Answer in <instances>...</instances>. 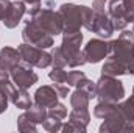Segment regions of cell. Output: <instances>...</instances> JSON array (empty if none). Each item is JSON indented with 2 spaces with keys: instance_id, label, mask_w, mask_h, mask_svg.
I'll use <instances>...</instances> for the list:
<instances>
[{
  "instance_id": "d590c367",
  "label": "cell",
  "mask_w": 134,
  "mask_h": 133,
  "mask_svg": "<svg viewBox=\"0 0 134 133\" xmlns=\"http://www.w3.org/2000/svg\"><path fill=\"white\" fill-rule=\"evenodd\" d=\"M11 77V74L6 70V69H3V67L0 66V81H3V80H8Z\"/></svg>"
},
{
  "instance_id": "6da1fadb",
  "label": "cell",
  "mask_w": 134,
  "mask_h": 133,
  "mask_svg": "<svg viewBox=\"0 0 134 133\" xmlns=\"http://www.w3.org/2000/svg\"><path fill=\"white\" fill-rule=\"evenodd\" d=\"M101 133H134V108L128 100L115 103L114 110L103 119Z\"/></svg>"
},
{
  "instance_id": "484cf974",
  "label": "cell",
  "mask_w": 134,
  "mask_h": 133,
  "mask_svg": "<svg viewBox=\"0 0 134 133\" xmlns=\"http://www.w3.org/2000/svg\"><path fill=\"white\" fill-rule=\"evenodd\" d=\"M52 64L53 66H58V67H66L67 66V58L64 55V52L61 50V47H55L52 52Z\"/></svg>"
},
{
  "instance_id": "9a60e30c",
  "label": "cell",
  "mask_w": 134,
  "mask_h": 133,
  "mask_svg": "<svg viewBox=\"0 0 134 133\" xmlns=\"http://www.w3.org/2000/svg\"><path fill=\"white\" fill-rule=\"evenodd\" d=\"M58 99H59V96L56 94L55 88L48 86V85H44V86L37 88L36 93H34V103H37L44 108H50V106L56 105Z\"/></svg>"
},
{
  "instance_id": "7c38bea8",
  "label": "cell",
  "mask_w": 134,
  "mask_h": 133,
  "mask_svg": "<svg viewBox=\"0 0 134 133\" xmlns=\"http://www.w3.org/2000/svg\"><path fill=\"white\" fill-rule=\"evenodd\" d=\"M91 32L97 33L100 38H111L112 33L115 32L114 27H112V22H111V17L108 13L104 14H98V13H94V17H92V25H91Z\"/></svg>"
},
{
  "instance_id": "9c48e42d",
  "label": "cell",
  "mask_w": 134,
  "mask_h": 133,
  "mask_svg": "<svg viewBox=\"0 0 134 133\" xmlns=\"http://www.w3.org/2000/svg\"><path fill=\"white\" fill-rule=\"evenodd\" d=\"M37 74L33 70V66L20 61L17 66L11 70V80L17 88L28 89L31 88L34 83H37Z\"/></svg>"
},
{
  "instance_id": "4316f807",
  "label": "cell",
  "mask_w": 134,
  "mask_h": 133,
  "mask_svg": "<svg viewBox=\"0 0 134 133\" xmlns=\"http://www.w3.org/2000/svg\"><path fill=\"white\" fill-rule=\"evenodd\" d=\"M47 113H48V116H52V117H58V119L63 121L64 117H67V106L58 102L56 105L47 108Z\"/></svg>"
},
{
  "instance_id": "f35d334b",
  "label": "cell",
  "mask_w": 134,
  "mask_h": 133,
  "mask_svg": "<svg viewBox=\"0 0 134 133\" xmlns=\"http://www.w3.org/2000/svg\"><path fill=\"white\" fill-rule=\"evenodd\" d=\"M133 32H134V25H133Z\"/></svg>"
},
{
  "instance_id": "e575fe53",
  "label": "cell",
  "mask_w": 134,
  "mask_h": 133,
  "mask_svg": "<svg viewBox=\"0 0 134 133\" xmlns=\"http://www.w3.org/2000/svg\"><path fill=\"white\" fill-rule=\"evenodd\" d=\"M8 103H9V99H8V97H5L3 94H0V114L6 111V108H8Z\"/></svg>"
},
{
  "instance_id": "f1b7e54d",
  "label": "cell",
  "mask_w": 134,
  "mask_h": 133,
  "mask_svg": "<svg viewBox=\"0 0 134 133\" xmlns=\"http://www.w3.org/2000/svg\"><path fill=\"white\" fill-rule=\"evenodd\" d=\"M80 8H81V16H83V27L91 32L92 17H94V9L89 8V6H86V5H80Z\"/></svg>"
},
{
  "instance_id": "1f68e13d",
  "label": "cell",
  "mask_w": 134,
  "mask_h": 133,
  "mask_svg": "<svg viewBox=\"0 0 134 133\" xmlns=\"http://www.w3.org/2000/svg\"><path fill=\"white\" fill-rule=\"evenodd\" d=\"M53 88H55L56 94H58L61 99H66L67 96H69V85H64V83H55Z\"/></svg>"
},
{
  "instance_id": "d4e9b609",
  "label": "cell",
  "mask_w": 134,
  "mask_h": 133,
  "mask_svg": "<svg viewBox=\"0 0 134 133\" xmlns=\"http://www.w3.org/2000/svg\"><path fill=\"white\" fill-rule=\"evenodd\" d=\"M42 127L50 133H58V132H61V129H63V121L58 119V117L47 116V119L42 122Z\"/></svg>"
},
{
  "instance_id": "5bb4252c",
  "label": "cell",
  "mask_w": 134,
  "mask_h": 133,
  "mask_svg": "<svg viewBox=\"0 0 134 133\" xmlns=\"http://www.w3.org/2000/svg\"><path fill=\"white\" fill-rule=\"evenodd\" d=\"M25 13H27V3L24 0H14V2H11V8L2 22L5 24L6 28H16Z\"/></svg>"
},
{
  "instance_id": "74e56055",
  "label": "cell",
  "mask_w": 134,
  "mask_h": 133,
  "mask_svg": "<svg viewBox=\"0 0 134 133\" xmlns=\"http://www.w3.org/2000/svg\"><path fill=\"white\" fill-rule=\"evenodd\" d=\"M130 102H131V103H133V108H134V88H133V96H131V97H130Z\"/></svg>"
},
{
  "instance_id": "8d00e7d4",
  "label": "cell",
  "mask_w": 134,
  "mask_h": 133,
  "mask_svg": "<svg viewBox=\"0 0 134 133\" xmlns=\"http://www.w3.org/2000/svg\"><path fill=\"white\" fill-rule=\"evenodd\" d=\"M27 5H30V6H33V5H41V0H24Z\"/></svg>"
},
{
  "instance_id": "4fadbf2b",
  "label": "cell",
  "mask_w": 134,
  "mask_h": 133,
  "mask_svg": "<svg viewBox=\"0 0 134 133\" xmlns=\"http://www.w3.org/2000/svg\"><path fill=\"white\" fill-rule=\"evenodd\" d=\"M108 14L111 17L114 30H125L128 22L125 19V8L123 0H111L108 5Z\"/></svg>"
},
{
  "instance_id": "d6986e66",
  "label": "cell",
  "mask_w": 134,
  "mask_h": 133,
  "mask_svg": "<svg viewBox=\"0 0 134 133\" xmlns=\"http://www.w3.org/2000/svg\"><path fill=\"white\" fill-rule=\"evenodd\" d=\"M36 125H37V124L27 114V111L22 113V114L17 117V129H19L20 133H36V130H37Z\"/></svg>"
},
{
  "instance_id": "8fae6325",
  "label": "cell",
  "mask_w": 134,
  "mask_h": 133,
  "mask_svg": "<svg viewBox=\"0 0 134 133\" xmlns=\"http://www.w3.org/2000/svg\"><path fill=\"white\" fill-rule=\"evenodd\" d=\"M84 58H86V63H91V64H97L100 63L101 60H104L108 55H109V42H106L104 39H91L84 50Z\"/></svg>"
},
{
  "instance_id": "ba28073f",
  "label": "cell",
  "mask_w": 134,
  "mask_h": 133,
  "mask_svg": "<svg viewBox=\"0 0 134 133\" xmlns=\"http://www.w3.org/2000/svg\"><path fill=\"white\" fill-rule=\"evenodd\" d=\"M22 39H24V42L33 44L41 49H50L53 45V36L48 34L45 30H42L31 19L27 21V24L22 30Z\"/></svg>"
},
{
  "instance_id": "d6a6232c",
  "label": "cell",
  "mask_w": 134,
  "mask_h": 133,
  "mask_svg": "<svg viewBox=\"0 0 134 133\" xmlns=\"http://www.w3.org/2000/svg\"><path fill=\"white\" fill-rule=\"evenodd\" d=\"M91 8L94 9V13H98V14L108 13L106 11V0H94V3H92Z\"/></svg>"
},
{
  "instance_id": "3957f363",
  "label": "cell",
  "mask_w": 134,
  "mask_h": 133,
  "mask_svg": "<svg viewBox=\"0 0 134 133\" xmlns=\"http://www.w3.org/2000/svg\"><path fill=\"white\" fill-rule=\"evenodd\" d=\"M28 16L30 19L34 21L42 30H45L52 36H58L63 33V19L59 16V13L48 9V8H41V5H33L28 9Z\"/></svg>"
},
{
  "instance_id": "836d02e7",
  "label": "cell",
  "mask_w": 134,
  "mask_h": 133,
  "mask_svg": "<svg viewBox=\"0 0 134 133\" xmlns=\"http://www.w3.org/2000/svg\"><path fill=\"white\" fill-rule=\"evenodd\" d=\"M9 8H11V0H0V21L5 19Z\"/></svg>"
},
{
  "instance_id": "cb8c5ba5",
  "label": "cell",
  "mask_w": 134,
  "mask_h": 133,
  "mask_svg": "<svg viewBox=\"0 0 134 133\" xmlns=\"http://www.w3.org/2000/svg\"><path fill=\"white\" fill-rule=\"evenodd\" d=\"M16 93H17V86H16L13 81H9V78L0 81V94H3L5 97H8L9 102H13Z\"/></svg>"
},
{
  "instance_id": "2e32d148",
  "label": "cell",
  "mask_w": 134,
  "mask_h": 133,
  "mask_svg": "<svg viewBox=\"0 0 134 133\" xmlns=\"http://www.w3.org/2000/svg\"><path fill=\"white\" fill-rule=\"evenodd\" d=\"M20 61H22V58H20V53H19L17 49L3 47L0 50V66L3 67V69H6L9 74H11V70L17 66Z\"/></svg>"
},
{
  "instance_id": "30bf717a",
  "label": "cell",
  "mask_w": 134,
  "mask_h": 133,
  "mask_svg": "<svg viewBox=\"0 0 134 133\" xmlns=\"http://www.w3.org/2000/svg\"><path fill=\"white\" fill-rule=\"evenodd\" d=\"M91 122L89 110H72L69 113V122L63 125L64 133H86V129Z\"/></svg>"
},
{
  "instance_id": "83f0119b",
  "label": "cell",
  "mask_w": 134,
  "mask_h": 133,
  "mask_svg": "<svg viewBox=\"0 0 134 133\" xmlns=\"http://www.w3.org/2000/svg\"><path fill=\"white\" fill-rule=\"evenodd\" d=\"M48 77H50V80H53L55 83H66L67 72L64 70V67L53 66V69L48 72Z\"/></svg>"
},
{
  "instance_id": "7a4b0ae2",
  "label": "cell",
  "mask_w": 134,
  "mask_h": 133,
  "mask_svg": "<svg viewBox=\"0 0 134 133\" xmlns=\"http://www.w3.org/2000/svg\"><path fill=\"white\" fill-rule=\"evenodd\" d=\"M109 58L125 67L126 75L134 74V32L122 30L120 36L109 42Z\"/></svg>"
},
{
  "instance_id": "e0dca14e",
  "label": "cell",
  "mask_w": 134,
  "mask_h": 133,
  "mask_svg": "<svg viewBox=\"0 0 134 133\" xmlns=\"http://www.w3.org/2000/svg\"><path fill=\"white\" fill-rule=\"evenodd\" d=\"M101 75H109V77H119V75H126L125 67L120 63H117L115 60L109 58L104 61V64L101 67Z\"/></svg>"
},
{
  "instance_id": "44dd1931",
  "label": "cell",
  "mask_w": 134,
  "mask_h": 133,
  "mask_svg": "<svg viewBox=\"0 0 134 133\" xmlns=\"http://www.w3.org/2000/svg\"><path fill=\"white\" fill-rule=\"evenodd\" d=\"M27 111V114L33 119L36 124H42L45 119H47V116H48V113H47V108H44V106H41V105H37V103H33L28 110H25Z\"/></svg>"
},
{
  "instance_id": "277c9868",
  "label": "cell",
  "mask_w": 134,
  "mask_h": 133,
  "mask_svg": "<svg viewBox=\"0 0 134 133\" xmlns=\"http://www.w3.org/2000/svg\"><path fill=\"white\" fill-rule=\"evenodd\" d=\"M81 44H83V33L81 32L63 33L61 50L64 52V55L67 58V66L78 67L86 63L84 53L81 52Z\"/></svg>"
},
{
  "instance_id": "ffe728a7",
  "label": "cell",
  "mask_w": 134,
  "mask_h": 133,
  "mask_svg": "<svg viewBox=\"0 0 134 133\" xmlns=\"http://www.w3.org/2000/svg\"><path fill=\"white\" fill-rule=\"evenodd\" d=\"M13 103L20 110H28L33 105L30 94L27 93V89H22V88H17V93H16V96L13 99Z\"/></svg>"
},
{
  "instance_id": "603a6c76",
  "label": "cell",
  "mask_w": 134,
  "mask_h": 133,
  "mask_svg": "<svg viewBox=\"0 0 134 133\" xmlns=\"http://www.w3.org/2000/svg\"><path fill=\"white\" fill-rule=\"evenodd\" d=\"M114 106H115V103H111V102H98L94 108V116L98 117V119H104L114 110Z\"/></svg>"
},
{
  "instance_id": "7402d4cb",
  "label": "cell",
  "mask_w": 134,
  "mask_h": 133,
  "mask_svg": "<svg viewBox=\"0 0 134 133\" xmlns=\"http://www.w3.org/2000/svg\"><path fill=\"white\" fill-rule=\"evenodd\" d=\"M76 88H78V89H81V91H84V93L87 94V97H89V99L97 97V85H95L92 80H89L87 77H84V78L76 85Z\"/></svg>"
},
{
  "instance_id": "f546056e",
  "label": "cell",
  "mask_w": 134,
  "mask_h": 133,
  "mask_svg": "<svg viewBox=\"0 0 134 133\" xmlns=\"http://www.w3.org/2000/svg\"><path fill=\"white\" fill-rule=\"evenodd\" d=\"M86 75H84V72H81V70H72V72H69L67 74V78H66V83L69 86H76L83 78H84Z\"/></svg>"
},
{
  "instance_id": "4dcf8cb0",
  "label": "cell",
  "mask_w": 134,
  "mask_h": 133,
  "mask_svg": "<svg viewBox=\"0 0 134 133\" xmlns=\"http://www.w3.org/2000/svg\"><path fill=\"white\" fill-rule=\"evenodd\" d=\"M123 8L126 22H134V0H123Z\"/></svg>"
},
{
  "instance_id": "5b68a950",
  "label": "cell",
  "mask_w": 134,
  "mask_h": 133,
  "mask_svg": "<svg viewBox=\"0 0 134 133\" xmlns=\"http://www.w3.org/2000/svg\"><path fill=\"white\" fill-rule=\"evenodd\" d=\"M97 85V99L98 102H111L117 103L125 97V86L117 77L101 75Z\"/></svg>"
},
{
  "instance_id": "52a82bcc",
  "label": "cell",
  "mask_w": 134,
  "mask_h": 133,
  "mask_svg": "<svg viewBox=\"0 0 134 133\" xmlns=\"http://www.w3.org/2000/svg\"><path fill=\"white\" fill-rule=\"evenodd\" d=\"M63 19V33H73L81 32L83 27V16L80 5L75 3H63L58 9Z\"/></svg>"
},
{
  "instance_id": "ac0fdd59",
  "label": "cell",
  "mask_w": 134,
  "mask_h": 133,
  "mask_svg": "<svg viewBox=\"0 0 134 133\" xmlns=\"http://www.w3.org/2000/svg\"><path fill=\"white\" fill-rule=\"evenodd\" d=\"M89 100L91 99L87 97V94L84 91L76 88V91L70 96V105H72L73 110H87L89 108Z\"/></svg>"
},
{
  "instance_id": "8992f818",
  "label": "cell",
  "mask_w": 134,
  "mask_h": 133,
  "mask_svg": "<svg viewBox=\"0 0 134 133\" xmlns=\"http://www.w3.org/2000/svg\"><path fill=\"white\" fill-rule=\"evenodd\" d=\"M17 50L20 53L22 61L33 67L44 69V67H48L52 64V55L48 52H45V49L36 47V45L28 44V42H24L17 47Z\"/></svg>"
}]
</instances>
